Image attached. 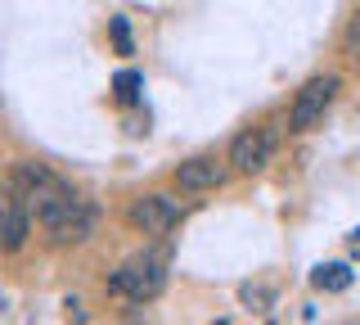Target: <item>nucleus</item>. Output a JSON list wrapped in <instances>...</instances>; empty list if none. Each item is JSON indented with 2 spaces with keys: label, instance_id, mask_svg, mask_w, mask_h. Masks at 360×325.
Listing matches in <instances>:
<instances>
[{
  "label": "nucleus",
  "instance_id": "obj_1",
  "mask_svg": "<svg viewBox=\"0 0 360 325\" xmlns=\"http://www.w3.org/2000/svg\"><path fill=\"white\" fill-rule=\"evenodd\" d=\"M108 289L131 302H153L167 289V257L162 253H140L131 262H122L117 271L108 276Z\"/></svg>",
  "mask_w": 360,
  "mask_h": 325
},
{
  "label": "nucleus",
  "instance_id": "obj_2",
  "mask_svg": "<svg viewBox=\"0 0 360 325\" xmlns=\"http://www.w3.org/2000/svg\"><path fill=\"white\" fill-rule=\"evenodd\" d=\"M333 95H338V77H311L288 109V131H311L315 122L329 114Z\"/></svg>",
  "mask_w": 360,
  "mask_h": 325
},
{
  "label": "nucleus",
  "instance_id": "obj_3",
  "mask_svg": "<svg viewBox=\"0 0 360 325\" xmlns=\"http://www.w3.org/2000/svg\"><path fill=\"white\" fill-rule=\"evenodd\" d=\"M180 217H185V208H180L172 195H140L127 208V221L140 235H167L172 226H180Z\"/></svg>",
  "mask_w": 360,
  "mask_h": 325
},
{
  "label": "nucleus",
  "instance_id": "obj_4",
  "mask_svg": "<svg viewBox=\"0 0 360 325\" xmlns=\"http://www.w3.org/2000/svg\"><path fill=\"white\" fill-rule=\"evenodd\" d=\"M275 145H279V136L270 127L243 131V136H234V145H230V167H234V172H243V176L262 172V167L275 159Z\"/></svg>",
  "mask_w": 360,
  "mask_h": 325
},
{
  "label": "nucleus",
  "instance_id": "obj_5",
  "mask_svg": "<svg viewBox=\"0 0 360 325\" xmlns=\"http://www.w3.org/2000/svg\"><path fill=\"white\" fill-rule=\"evenodd\" d=\"M9 190H14L22 204L37 212L41 199H50L54 190H63V181L54 172H45L41 163H14V172H9Z\"/></svg>",
  "mask_w": 360,
  "mask_h": 325
},
{
  "label": "nucleus",
  "instance_id": "obj_6",
  "mask_svg": "<svg viewBox=\"0 0 360 325\" xmlns=\"http://www.w3.org/2000/svg\"><path fill=\"white\" fill-rule=\"evenodd\" d=\"M32 217H37V212H32V208L14 195V190H9V195H5V221H0V235H5L0 244H5V253H18L22 244H27V235H32Z\"/></svg>",
  "mask_w": 360,
  "mask_h": 325
},
{
  "label": "nucleus",
  "instance_id": "obj_7",
  "mask_svg": "<svg viewBox=\"0 0 360 325\" xmlns=\"http://www.w3.org/2000/svg\"><path fill=\"white\" fill-rule=\"evenodd\" d=\"M176 185L185 190V195H202V190H217L225 185V167L217 159H189L176 167Z\"/></svg>",
  "mask_w": 360,
  "mask_h": 325
},
{
  "label": "nucleus",
  "instance_id": "obj_8",
  "mask_svg": "<svg viewBox=\"0 0 360 325\" xmlns=\"http://www.w3.org/2000/svg\"><path fill=\"white\" fill-rule=\"evenodd\" d=\"M315 289H324V294H342V289H352V266L347 262H324L315 266Z\"/></svg>",
  "mask_w": 360,
  "mask_h": 325
},
{
  "label": "nucleus",
  "instance_id": "obj_9",
  "mask_svg": "<svg viewBox=\"0 0 360 325\" xmlns=\"http://www.w3.org/2000/svg\"><path fill=\"white\" fill-rule=\"evenodd\" d=\"M140 91H144V77L135 73V68H122L117 77H112V95H117L122 104H131V99L140 95Z\"/></svg>",
  "mask_w": 360,
  "mask_h": 325
},
{
  "label": "nucleus",
  "instance_id": "obj_10",
  "mask_svg": "<svg viewBox=\"0 0 360 325\" xmlns=\"http://www.w3.org/2000/svg\"><path fill=\"white\" fill-rule=\"evenodd\" d=\"M108 32H112V46H117V54H135V46H131V27H127V18H108Z\"/></svg>",
  "mask_w": 360,
  "mask_h": 325
},
{
  "label": "nucleus",
  "instance_id": "obj_11",
  "mask_svg": "<svg viewBox=\"0 0 360 325\" xmlns=\"http://www.w3.org/2000/svg\"><path fill=\"white\" fill-rule=\"evenodd\" d=\"M243 302H248V307L257 302V312H266L270 302H275V294H270V289H262V285H243Z\"/></svg>",
  "mask_w": 360,
  "mask_h": 325
},
{
  "label": "nucleus",
  "instance_id": "obj_12",
  "mask_svg": "<svg viewBox=\"0 0 360 325\" xmlns=\"http://www.w3.org/2000/svg\"><path fill=\"white\" fill-rule=\"evenodd\" d=\"M347 46H360V9H356V14H352V23H347Z\"/></svg>",
  "mask_w": 360,
  "mask_h": 325
},
{
  "label": "nucleus",
  "instance_id": "obj_13",
  "mask_svg": "<svg viewBox=\"0 0 360 325\" xmlns=\"http://www.w3.org/2000/svg\"><path fill=\"white\" fill-rule=\"evenodd\" d=\"M352 244H356V249H360V226H356V231H352Z\"/></svg>",
  "mask_w": 360,
  "mask_h": 325
}]
</instances>
